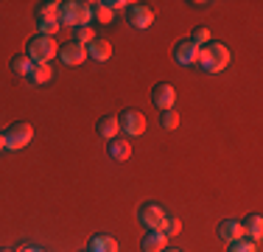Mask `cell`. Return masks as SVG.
<instances>
[{
    "label": "cell",
    "mask_w": 263,
    "mask_h": 252,
    "mask_svg": "<svg viewBox=\"0 0 263 252\" xmlns=\"http://www.w3.org/2000/svg\"><path fill=\"white\" fill-rule=\"evenodd\" d=\"M196 65L204 73H221L230 65V48L224 42H208L204 48H199V59Z\"/></svg>",
    "instance_id": "1"
},
{
    "label": "cell",
    "mask_w": 263,
    "mask_h": 252,
    "mask_svg": "<svg viewBox=\"0 0 263 252\" xmlns=\"http://www.w3.org/2000/svg\"><path fill=\"white\" fill-rule=\"evenodd\" d=\"M92 23V3L87 0H67L59 9V25H67V28H81V25Z\"/></svg>",
    "instance_id": "2"
},
{
    "label": "cell",
    "mask_w": 263,
    "mask_h": 252,
    "mask_svg": "<svg viewBox=\"0 0 263 252\" xmlns=\"http://www.w3.org/2000/svg\"><path fill=\"white\" fill-rule=\"evenodd\" d=\"M26 53L31 56L34 65H48L53 56H59V45H56L53 37L36 34V37H31V40H28V50H26Z\"/></svg>",
    "instance_id": "3"
},
{
    "label": "cell",
    "mask_w": 263,
    "mask_h": 252,
    "mask_svg": "<svg viewBox=\"0 0 263 252\" xmlns=\"http://www.w3.org/2000/svg\"><path fill=\"white\" fill-rule=\"evenodd\" d=\"M34 140V126L26 121H17L6 129V151H23Z\"/></svg>",
    "instance_id": "4"
},
{
    "label": "cell",
    "mask_w": 263,
    "mask_h": 252,
    "mask_svg": "<svg viewBox=\"0 0 263 252\" xmlns=\"http://www.w3.org/2000/svg\"><path fill=\"white\" fill-rule=\"evenodd\" d=\"M118 123H121V132L126 137H140L146 132V115L140 110H132V106L118 115Z\"/></svg>",
    "instance_id": "5"
},
{
    "label": "cell",
    "mask_w": 263,
    "mask_h": 252,
    "mask_svg": "<svg viewBox=\"0 0 263 252\" xmlns=\"http://www.w3.org/2000/svg\"><path fill=\"white\" fill-rule=\"evenodd\" d=\"M126 20H129L132 28L146 31V28H152V23H154V9L148 3H132L126 9Z\"/></svg>",
    "instance_id": "6"
},
{
    "label": "cell",
    "mask_w": 263,
    "mask_h": 252,
    "mask_svg": "<svg viewBox=\"0 0 263 252\" xmlns=\"http://www.w3.org/2000/svg\"><path fill=\"white\" fill-rule=\"evenodd\" d=\"M137 222L143 227H148V230H162L165 210H162V205H157V202H146V205H140V210H137Z\"/></svg>",
    "instance_id": "7"
},
{
    "label": "cell",
    "mask_w": 263,
    "mask_h": 252,
    "mask_svg": "<svg viewBox=\"0 0 263 252\" xmlns=\"http://www.w3.org/2000/svg\"><path fill=\"white\" fill-rule=\"evenodd\" d=\"M152 104L157 106L160 112L174 110V104H177V90H174V84H168V81L154 84V90H152Z\"/></svg>",
    "instance_id": "8"
},
{
    "label": "cell",
    "mask_w": 263,
    "mask_h": 252,
    "mask_svg": "<svg viewBox=\"0 0 263 252\" xmlns=\"http://www.w3.org/2000/svg\"><path fill=\"white\" fill-rule=\"evenodd\" d=\"M59 59H62V65H70V67L84 65L87 62V48L70 40V42H65V45L59 48Z\"/></svg>",
    "instance_id": "9"
},
{
    "label": "cell",
    "mask_w": 263,
    "mask_h": 252,
    "mask_svg": "<svg viewBox=\"0 0 263 252\" xmlns=\"http://www.w3.org/2000/svg\"><path fill=\"white\" fill-rule=\"evenodd\" d=\"M199 59V48L193 45L191 40H179L177 45H174V62L182 67H193Z\"/></svg>",
    "instance_id": "10"
},
{
    "label": "cell",
    "mask_w": 263,
    "mask_h": 252,
    "mask_svg": "<svg viewBox=\"0 0 263 252\" xmlns=\"http://www.w3.org/2000/svg\"><path fill=\"white\" fill-rule=\"evenodd\" d=\"M106 154H109L112 163H123L132 157V143L126 140V137H112V140H106Z\"/></svg>",
    "instance_id": "11"
},
{
    "label": "cell",
    "mask_w": 263,
    "mask_h": 252,
    "mask_svg": "<svg viewBox=\"0 0 263 252\" xmlns=\"http://www.w3.org/2000/svg\"><path fill=\"white\" fill-rule=\"evenodd\" d=\"M165 247H168V236L162 230H148L146 236H143V241H140L143 252H162Z\"/></svg>",
    "instance_id": "12"
},
{
    "label": "cell",
    "mask_w": 263,
    "mask_h": 252,
    "mask_svg": "<svg viewBox=\"0 0 263 252\" xmlns=\"http://www.w3.org/2000/svg\"><path fill=\"white\" fill-rule=\"evenodd\" d=\"M118 241L109 236V232H96V236L90 238V244H87V252H118Z\"/></svg>",
    "instance_id": "13"
},
{
    "label": "cell",
    "mask_w": 263,
    "mask_h": 252,
    "mask_svg": "<svg viewBox=\"0 0 263 252\" xmlns=\"http://www.w3.org/2000/svg\"><path fill=\"white\" fill-rule=\"evenodd\" d=\"M59 9L62 3L56 0H45V3H36V23H59Z\"/></svg>",
    "instance_id": "14"
},
{
    "label": "cell",
    "mask_w": 263,
    "mask_h": 252,
    "mask_svg": "<svg viewBox=\"0 0 263 252\" xmlns=\"http://www.w3.org/2000/svg\"><path fill=\"white\" fill-rule=\"evenodd\" d=\"M96 132L104 137V140H112V137L121 135V123H118V115H101L96 123Z\"/></svg>",
    "instance_id": "15"
},
{
    "label": "cell",
    "mask_w": 263,
    "mask_h": 252,
    "mask_svg": "<svg viewBox=\"0 0 263 252\" xmlns=\"http://www.w3.org/2000/svg\"><path fill=\"white\" fill-rule=\"evenodd\" d=\"M87 56H90L92 62H109L112 59V42L106 40H92L90 45H87Z\"/></svg>",
    "instance_id": "16"
},
{
    "label": "cell",
    "mask_w": 263,
    "mask_h": 252,
    "mask_svg": "<svg viewBox=\"0 0 263 252\" xmlns=\"http://www.w3.org/2000/svg\"><path fill=\"white\" fill-rule=\"evenodd\" d=\"M218 236L224 238V241H238V238H247L243 236V224L238 222V219H224L221 224H218Z\"/></svg>",
    "instance_id": "17"
},
{
    "label": "cell",
    "mask_w": 263,
    "mask_h": 252,
    "mask_svg": "<svg viewBox=\"0 0 263 252\" xmlns=\"http://www.w3.org/2000/svg\"><path fill=\"white\" fill-rule=\"evenodd\" d=\"M241 224H243V236H247L249 241H255V244H258L260 238H263V219L258 216V213H252V216H247Z\"/></svg>",
    "instance_id": "18"
},
{
    "label": "cell",
    "mask_w": 263,
    "mask_h": 252,
    "mask_svg": "<svg viewBox=\"0 0 263 252\" xmlns=\"http://www.w3.org/2000/svg\"><path fill=\"white\" fill-rule=\"evenodd\" d=\"M51 79H53V67H51V65H34V67H31V73H28V81H31L34 87L48 84Z\"/></svg>",
    "instance_id": "19"
},
{
    "label": "cell",
    "mask_w": 263,
    "mask_h": 252,
    "mask_svg": "<svg viewBox=\"0 0 263 252\" xmlns=\"http://www.w3.org/2000/svg\"><path fill=\"white\" fill-rule=\"evenodd\" d=\"M31 67H34V62H31L28 53H17L14 59H11V73H17V76H26L28 79Z\"/></svg>",
    "instance_id": "20"
},
{
    "label": "cell",
    "mask_w": 263,
    "mask_h": 252,
    "mask_svg": "<svg viewBox=\"0 0 263 252\" xmlns=\"http://www.w3.org/2000/svg\"><path fill=\"white\" fill-rule=\"evenodd\" d=\"M96 40V28H90V25H81V28H73V42H79V45H90V42Z\"/></svg>",
    "instance_id": "21"
},
{
    "label": "cell",
    "mask_w": 263,
    "mask_h": 252,
    "mask_svg": "<svg viewBox=\"0 0 263 252\" xmlns=\"http://www.w3.org/2000/svg\"><path fill=\"white\" fill-rule=\"evenodd\" d=\"M191 42L196 48H204L210 42V28L208 25H196V28H193V34H191Z\"/></svg>",
    "instance_id": "22"
},
{
    "label": "cell",
    "mask_w": 263,
    "mask_h": 252,
    "mask_svg": "<svg viewBox=\"0 0 263 252\" xmlns=\"http://www.w3.org/2000/svg\"><path fill=\"white\" fill-rule=\"evenodd\" d=\"M112 17H115V11H109V6L104 3H92V20H98V23H109Z\"/></svg>",
    "instance_id": "23"
},
{
    "label": "cell",
    "mask_w": 263,
    "mask_h": 252,
    "mask_svg": "<svg viewBox=\"0 0 263 252\" xmlns=\"http://www.w3.org/2000/svg\"><path fill=\"white\" fill-rule=\"evenodd\" d=\"M160 123H162V129L174 132V129L179 126V112H177V110H165V112H160Z\"/></svg>",
    "instance_id": "24"
},
{
    "label": "cell",
    "mask_w": 263,
    "mask_h": 252,
    "mask_svg": "<svg viewBox=\"0 0 263 252\" xmlns=\"http://www.w3.org/2000/svg\"><path fill=\"white\" fill-rule=\"evenodd\" d=\"M162 232H165L168 238L179 236V232H182V222H179L177 216H165V222H162Z\"/></svg>",
    "instance_id": "25"
},
{
    "label": "cell",
    "mask_w": 263,
    "mask_h": 252,
    "mask_svg": "<svg viewBox=\"0 0 263 252\" xmlns=\"http://www.w3.org/2000/svg\"><path fill=\"white\" fill-rule=\"evenodd\" d=\"M230 252H260L258 244L249 241V238H238V241L230 244Z\"/></svg>",
    "instance_id": "26"
},
{
    "label": "cell",
    "mask_w": 263,
    "mask_h": 252,
    "mask_svg": "<svg viewBox=\"0 0 263 252\" xmlns=\"http://www.w3.org/2000/svg\"><path fill=\"white\" fill-rule=\"evenodd\" d=\"M59 28H62L59 23H40V34H42V37H53Z\"/></svg>",
    "instance_id": "27"
},
{
    "label": "cell",
    "mask_w": 263,
    "mask_h": 252,
    "mask_svg": "<svg viewBox=\"0 0 263 252\" xmlns=\"http://www.w3.org/2000/svg\"><path fill=\"white\" fill-rule=\"evenodd\" d=\"M106 6H109V11H121V9H129V0H104Z\"/></svg>",
    "instance_id": "28"
},
{
    "label": "cell",
    "mask_w": 263,
    "mask_h": 252,
    "mask_svg": "<svg viewBox=\"0 0 263 252\" xmlns=\"http://www.w3.org/2000/svg\"><path fill=\"white\" fill-rule=\"evenodd\" d=\"M17 252H45V249H40V247H23V249H17Z\"/></svg>",
    "instance_id": "29"
},
{
    "label": "cell",
    "mask_w": 263,
    "mask_h": 252,
    "mask_svg": "<svg viewBox=\"0 0 263 252\" xmlns=\"http://www.w3.org/2000/svg\"><path fill=\"white\" fill-rule=\"evenodd\" d=\"M0 151H6V132H0Z\"/></svg>",
    "instance_id": "30"
},
{
    "label": "cell",
    "mask_w": 263,
    "mask_h": 252,
    "mask_svg": "<svg viewBox=\"0 0 263 252\" xmlns=\"http://www.w3.org/2000/svg\"><path fill=\"white\" fill-rule=\"evenodd\" d=\"M162 252H182V249H171V247H165V249H162Z\"/></svg>",
    "instance_id": "31"
},
{
    "label": "cell",
    "mask_w": 263,
    "mask_h": 252,
    "mask_svg": "<svg viewBox=\"0 0 263 252\" xmlns=\"http://www.w3.org/2000/svg\"><path fill=\"white\" fill-rule=\"evenodd\" d=\"M0 252H17V249H6V247H3V249H0Z\"/></svg>",
    "instance_id": "32"
}]
</instances>
